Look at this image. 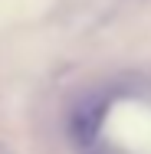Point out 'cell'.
I'll use <instances>...</instances> for the list:
<instances>
[{"mask_svg": "<svg viewBox=\"0 0 151 154\" xmlns=\"http://www.w3.org/2000/svg\"><path fill=\"white\" fill-rule=\"evenodd\" d=\"M102 118H105V98H89V102H82V105L72 112V134H76V141H82V144L95 141Z\"/></svg>", "mask_w": 151, "mask_h": 154, "instance_id": "obj_1", "label": "cell"}]
</instances>
